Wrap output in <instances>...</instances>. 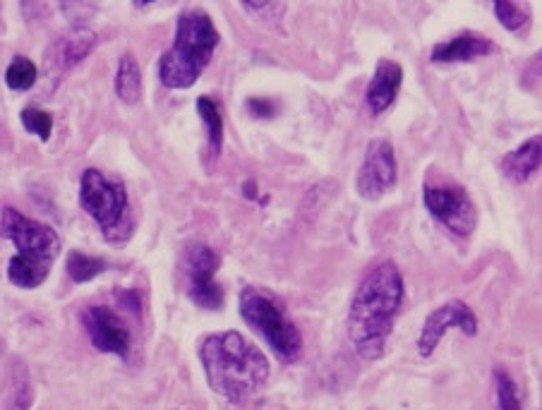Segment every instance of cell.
I'll return each mask as SVG.
<instances>
[{"label": "cell", "mask_w": 542, "mask_h": 410, "mask_svg": "<svg viewBox=\"0 0 542 410\" xmlns=\"http://www.w3.org/2000/svg\"><path fill=\"white\" fill-rule=\"evenodd\" d=\"M403 295H406V283L394 262L377 264L358 283L351 310H348V339L360 358L379 360L387 353Z\"/></svg>", "instance_id": "1"}, {"label": "cell", "mask_w": 542, "mask_h": 410, "mask_svg": "<svg viewBox=\"0 0 542 410\" xmlns=\"http://www.w3.org/2000/svg\"><path fill=\"white\" fill-rule=\"evenodd\" d=\"M200 360L209 387L236 406L255 399L269 379L267 355L238 331L204 336Z\"/></svg>", "instance_id": "2"}, {"label": "cell", "mask_w": 542, "mask_h": 410, "mask_svg": "<svg viewBox=\"0 0 542 410\" xmlns=\"http://www.w3.org/2000/svg\"><path fill=\"white\" fill-rule=\"evenodd\" d=\"M0 235L17 247V255L8 264V279L17 288H39L46 281L51 264L60 252V238L46 223L27 219L22 211L3 209Z\"/></svg>", "instance_id": "3"}, {"label": "cell", "mask_w": 542, "mask_h": 410, "mask_svg": "<svg viewBox=\"0 0 542 410\" xmlns=\"http://www.w3.org/2000/svg\"><path fill=\"white\" fill-rule=\"evenodd\" d=\"M216 46H219V32L212 17L197 8L185 10L178 17L173 46L161 56L159 63V77L164 87L190 89L212 63Z\"/></svg>", "instance_id": "4"}, {"label": "cell", "mask_w": 542, "mask_h": 410, "mask_svg": "<svg viewBox=\"0 0 542 410\" xmlns=\"http://www.w3.org/2000/svg\"><path fill=\"white\" fill-rule=\"evenodd\" d=\"M240 317L269 343L283 363H293L303 351V336L274 295L257 286H245L238 298Z\"/></svg>", "instance_id": "5"}, {"label": "cell", "mask_w": 542, "mask_h": 410, "mask_svg": "<svg viewBox=\"0 0 542 410\" xmlns=\"http://www.w3.org/2000/svg\"><path fill=\"white\" fill-rule=\"evenodd\" d=\"M80 204L99 223L106 240L116 243L128 235V192L116 180H108L96 168H87L80 183Z\"/></svg>", "instance_id": "6"}, {"label": "cell", "mask_w": 542, "mask_h": 410, "mask_svg": "<svg viewBox=\"0 0 542 410\" xmlns=\"http://www.w3.org/2000/svg\"><path fill=\"white\" fill-rule=\"evenodd\" d=\"M423 204L432 219L459 238H468L478 226V209H475L471 195L454 180L425 183Z\"/></svg>", "instance_id": "7"}, {"label": "cell", "mask_w": 542, "mask_h": 410, "mask_svg": "<svg viewBox=\"0 0 542 410\" xmlns=\"http://www.w3.org/2000/svg\"><path fill=\"white\" fill-rule=\"evenodd\" d=\"M221 259L209 245L195 243L185 252V279H188V295L195 305L204 310H219L224 305V291L216 283Z\"/></svg>", "instance_id": "8"}, {"label": "cell", "mask_w": 542, "mask_h": 410, "mask_svg": "<svg viewBox=\"0 0 542 410\" xmlns=\"http://www.w3.org/2000/svg\"><path fill=\"white\" fill-rule=\"evenodd\" d=\"M454 329L466 336L478 334V317H475L471 305L463 303V300H447V303L435 307V310L425 317L423 329H420L418 336L420 358H432L439 343L447 336V331Z\"/></svg>", "instance_id": "9"}, {"label": "cell", "mask_w": 542, "mask_h": 410, "mask_svg": "<svg viewBox=\"0 0 542 410\" xmlns=\"http://www.w3.org/2000/svg\"><path fill=\"white\" fill-rule=\"evenodd\" d=\"M399 178V164H396V154L391 142L372 140L365 149L363 166L358 171V180H355V190L367 202H375L384 197L396 185Z\"/></svg>", "instance_id": "10"}, {"label": "cell", "mask_w": 542, "mask_h": 410, "mask_svg": "<svg viewBox=\"0 0 542 410\" xmlns=\"http://www.w3.org/2000/svg\"><path fill=\"white\" fill-rule=\"evenodd\" d=\"M82 324L87 329L92 346L99 353H113L125 358L130 353V329L116 310L106 305H92L82 312Z\"/></svg>", "instance_id": "11"}, {"label": "cell", "mask_w": 542, "mask_h": 410, "mask_svg": "<svg viewBox=\"0 0 542 410\" xmlns=\"http://www.w3.org/2000/svg\"><path fill=\"white\" fill-rule=\"evenodd\" d=\"M403 84V68L396 60L382 58L377 63L375 72H372V80L365 89V104L370 108L372 116H382L384 111H389L391 104L396 101V96L401 92Z\"/></svg>", "instance_id": "12"}, {"label": "cell", "mask_w": 542, "mask_h": 410, "mask_svg": "<svg viewBox=\"0 0 542 410\" xmlns=\"http://www.w3.org/2000/svg\"><path fill=\"white\" fill-rule=\"evenodd\" d=\"M495 51V44L478 32H461L451 36L447 41H439L432 48L430 60L439 65H454V63H471V60L487 58Z\"/></svg>", "instance_id": "13"}, {"label": "cell", "mask_w": 542, "mask_h": 410, "mask_svg": "<svg viewBox=\"0 0 542 410\" xmlns=\"http://www.w3.org/2000/svg\"><path fill=\"white\" fill-rule=\"evenodd\" d=\"M542 168V135H535L531 140L519 144L516 149L502 159V173L511 183L521 185L531 180Z\"/></svg>", "instance_id": "14"}, {"label": "cell", "mask_w": 542, "mask_h": 410, "mask_svg": "<svg viewBox=\"0 0 542 410\" xmlns=\"http://www.w3.org/2000/svg\"><path fill=\"white\" fill-rule=\"evenodd\" d=\"M116 94L123 104L135 106L142 96V72L137 60L125 53L118 63V75H116Z\"/></svg>", "instance_id": "15"}, {"label": "cell", "mask_w": 542, "mask_h": 410, "mask_svg": "<svg viewBox=\"0 0 542 410\" xmlns=\"http://www.w3.org/2000/svg\"><path fill=\"white\" fill-rule=\"evenodd\" d=\"M197 113H200L204 130H207L209 149L216 156L221 152V144H224V116H221V108L209 96H200L197 99Z\"/></svg>", "instance_id": "16"}, {"label": "cell", "mask_w": 542, "mask_h": 410, "mask_svg": "<svg viewBox=\"0 0 542 410\" xmlns=\"http://www.w3.org/2000/svg\"><path fill=\"white\" fill-rule=\"evenodd\" d=\"M108 269V264L104 262V259L99 257H89L84 255V252H70L68 257V274L72 276V281L77 283H87L96 279L99 274H104V271Z\"/></svg>", "instance_id": "17"}, {"label": "cell", "mask_w": 542, "mask_h": 410, "mask_svg": "<svg viewBox=\"0 0 542 410\" xmlns=\"http://www.w3.org/2000/svg\"><path fill=\"white\" fill-rule=\"evenodd\" d=\"M96 44L94 34L89 32H75L72 36H68V39L60 41L58 46V56L60 60H63L65 68H70V65H77L80 60L87 56L89 51H92Z\"/></svg>", "instance_id": "18"}, {"label": "cell", "mask_w": 542, "mask_h": 410, "mask_svg": "<svg viewBox=\"0 0 542 410\" xmlns=\"http://www.w3.org/2000/svg\"><path fill=\"white\" fill-rule=\"evenodd\" d=\"M36 75H39V72H36V65L32 60L15 56L8 65V70H5V82H8V87L15 89V92H24V89L34 87Z\"/></svg>", "instance_id": "19"}, {"label": "cell", "mask_w": 542, "mask_h": 410, "mask_svg": "<svg viewBox=\"0 0 542 410\" xmlns=\"http://www.w3.org/2000/svg\"><path fill=\"white\" fill-rule=\"evenodd\" d=\"M495 389H497V410H523L521 396L514 379L507 370H495Z\"/></svg>", "instance_id": "20"}, {"label": "cell", "mask_w": 542, "mask_h": 410, "mask_svg": "<svg viewBox=\"0 0 542 410\" xmlns=\"http://www.w3.org/2000/svg\"><path fill=\"white\" fill-rule=\"evenodd\" d=\"M495 10L499 24H502L507 32H519L523 24L528 22V8H523L519 3H509V0H502V3L492 5Z\"/></svg>", "instance_id": "21"}, {"label": "cell", "mask_w": 542, "mask_h": 410, "mask_svg": "<svg viewBox=\"0 0 542 410\" xmlns=\"http://www.w3.org/2000/svg\"><path fill=\"white\" fill-rule=\"evenodd\" d=\"M22 125L34 135H39V140L46 142L53 132V116L44 108L29 106L22 111Z\"/></svg>", "instance_id": "22"}, {"label": "cell", "mask_w": 542, "mask_h": 410, "mask_svg": "<svg viewBox=\"0 0 542 410\" xmlns=\"http://www.w3.org/2000/svg\"><path fill=\"white\" fill-rule=\"evenodd\" d=\"M248 111L255 118H274L279 113V104L274 99H264V96H252L248 99Z\"/></svg>", "instance_id": "23"}, {"label": "cell", "mask_w": 542, "mask_h": 410, "mask_svg": "<svg viewBox=\"0 0 542 410\" xmlns=\"http://www.w3.org/2000/svg\"><path fill=\"white\" fill-rule=\"evenodd\" d=\"M528 75L542 77V48L533 56V63H531V68H528Z\"/></svg>", "instance_id": "24"}]
</instances>
